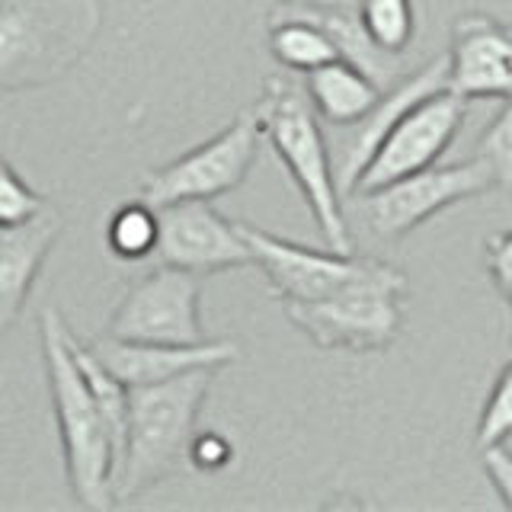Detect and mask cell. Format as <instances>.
<instances>
[{
	"label": "cell",
	"mask_w": 512,
	"mask_h": 512,
	"mask_svg": "<svg viewBox=\"0 0 512 512\" xmlns=\"http://www.w3.org/2000/svg\"><path fill=\"white\" fill-rule=\"evenodd\" d=\"M212 381L215 368H192L167 381L128 388L125 445L112 477V503L135 500L180 474Z\"/></svg>",
	"instance_id": "cell-1"
},
{
	"label": "cell",
	"mask_w": 512,
	"mask_h": 512,
	"mask_svg": "<svg viewBox=\"0 0 512 512\" xmlns=\"http://www.w3.org/2000/svg\"><path fill=\"white\" fill-rule=\"evenodd\" d=\"M42 333V359L52 410L61 432L64 471H68L71 496L84 509H112V471L116 455L100 410L87 391V381L71 356L68 346V320L61 317L55 304H48L39 314Z\"/></svg>",
	"instance_id": "cell-2"
},
{
	"label": "cell",
	"mask_w": 512,
	"mask_h": 512,
	"mask_svg": "<svg viewBox=\"0 0 512 512\" xmlns=\"http://www.w3.org/2000/svg\"><path fill=\"white\" fill-rule=\"evenodd\" d=\"M250 112L260 135L292 173L327 247L336 253H352V234L343 215V196L333 180L327 135L304 93V84H298L295 77H269Z\"/></svg>",
	"instance_id": "cell-3"
},
{
	"label": "cell",
	"mask_w": 512,
	"mask_h": 512,
	"mask_svg": "<svg viewBox=\"0 0 512 512\" xmlns=\"http://www.w3.org/2000/svg\"><path fill=\"white\" fill-rule=\"evenodd\" d=\"M96 0H0V93L39 87L84 58Z\"/></svg>",
	"instance_id": "cell-4"
},
{
	"label": "cell",
	"mask_w": 512,
	"mask_h": 512,
	"mask_svg": "<svg viewBox=\"0 0 512 512\" xmlns=\"http://www.w3.org/2000/svg\"><path fill=\"white\" fill-rule=\"evenodd\" d=\"M407 276L400 269L365 256V266L336 292L314 301H285L292 324L320 349L384 352L400 333Z\"/></svg>",
	"instance_id": "cell-5"
},
{
	"label": "cell",
	"mask_w": 512,
	"mask_h": 512,
	"mask_svg": "<svg viewBox=\"0 0 512 512\" xmlns=\"http://www.w3.org/2000/svg\"><path fill=\"white\" fill-rule=\"evenodd\" d=\"M496 189V176L484 157H471L452 167H426L400 176L372 192H362V212L368 228L381 240H400L420 228L448 205L468 202Z\"/></svg>",
	"instance_id": "cell-6"
},
{
	"label": "cell",
	"mask_w": 512,
	"mask_h": 512,
	"mask_svg": "<svg viewBox=\"0 0 512 512\" xmlns=\"http://www.w3.org/2000/svg\"><path fill=\"white\" fill-rule=\"evenodd\" d=\"M256 148H260V128H256L253 112L244 109L212 141L199 144L180 160L144 176L141 202H148L151 208L180 199L212 202L215 196H224V192L237 189L247 180L256 160Z\"/></svg>",
	"instance_id": "cell-7"
},
{
	"label": "cell",
	"mask_w": 512,
	"mask_h": 512,
	"mask_svg": "<svg viewBox=\"0 0 512 512\" xmlns=\"http://www.w3.org/2000/svg\"><path fill=\"white\" fill-rule=\"evenodd\" d=\"M199 298V276L173 266H157L125 292L116 314L109 320L106 336L167 346L205 343L208 336L199 317Z\"/></svg>",
	"instance_id": "cell-8"
},
{
	"label": "cell",
	"mask_w": 512,
	"mask_h": 512,
	"mask_svg": "<svg viewBox=\"0 0 512 512\" xmlns=\"http://www.w3.org/2000/svg\"><path fill=\"white\" fill-rule=\"evenodd\" d=\"M464 116H468V100H461V96L448 90H439L426 96V100L413 103L388 128V135L381 138L372 160H368L356 186H352V196H362V192L400 180V176L436 167L442 154L452 148Z\"/></svg>",
	"instance_id": "cell-9"
},
{
	"label": "cell",
	"mask_w": 512,
	"mask_h": 512,
	"mask_svg": "<svg viewBox=\"0 0 512 512\" xmlns=\"http://www.w3.org/2000/svg\"><path fill=\"white\" fill-rule=\"evenodd\" d=\"M160 266H173L192 276H212L224 269L250 266V250L244 244L237 221H228L205 199H180L154 208Z\"/></svg>",
	"instance_id": "cell-10"
},
{
	"label": "cell",
	"mask_w": 512,
	"mask_h": 512,
	"mask_svg": "<svg viewBox=\"0 0 512 512\" xmlns=\"http://www.w3.org/2000/svg\"><path fill=\"white\" fill-rule=\"evenodd\" d=\"M244 244L250 250V263L263 269L269 288L282 301H314L336 292L365 266V256L336 253V250H311L292 244V240L272 237L256 224L237 221Z\"/></svg>",
	"instance_id": "cell-11"
},
{
	"label": "cell",
	"mask_w": 512,
	"mask_h": 512,
	"mask_svg": "<svg viewBox=\"0 0 512 512\" xmlns=\"http://www.w3.org/2000/svg\"><path fill=\"white\" fill-rule=\"evenodd\" d=\"M439 90H445V55L429 58L420 68H410L397 84L381 90L378 103L368 109L359 122L343 125V135H336L333 144L327 141L333 180H336V189H340V196H352V186H356L359 173L365 170L368 160H372L381 138L388 135V128L404 116L413 103H420Z\"/></svg>",
	"instance_id": "cell-12"
},
{
	"label": "cell",
	"mask_w": 512,
	"mask_h": 512,
	"mask_svg": "<svg viewBox=\"0 0 512 512\" xmlns=\"http://www.w3.org/2000/svg\"><path fill=\"white\" fill-rule=\"evenodd\" d=\"M445 90L461 100H500L512 93V39L487 13L458 16L445 52Z\"/></svg>",
	"instance_id": "cell-13"
},
{
	"label": "cell",
	"mask_w": 512,
	"mask_h": 512,
	"mask_svg": "<svg viewBox=\"0 0 512 512\" xmlns=\"http://www.w3.org/2000/svg\"><path fill=\"white\" fill-rule=\"evenodd\" d=\"M90 352L109 375H116L125 388L157 384L176 378L192 368H221L240 356V346L231 340H205L196 346H167V343H132V340H100L87 343Z\"/></svg>",
	"instance_id": "cell-14"
},
{
	"label": "cell",
	"mask_w": 512,
	"mask_h": 512,
	"mask_svg": "<svg viewBox=\"0 0 512 512\" xmlns=\"http://www.w3.org/2000/svg\"><path fill=\"white\" fill-rule=\"evenodd\" d=\"M61 231L64 218L52 202H45L32 218L0 228V333L20 317L32 282Z\"/></svg>",
	"instance_id": "cell-15"
},
{
	"label": "cell",
	"mask_w": 512,
	"mask_h": 512,
	"mask_svg": "<svg viewBox=\"0 0 512 512\" xmlns=\"http://www.w3.org/2000/svg\"><path fill=\"white\" fill-rule=\"evenodd\" d=\"M276 20H308L317 29H324V36L336 48V58L359 68L365 77H372L381 90L397 84L413 68L407 52H384V48L372 42V36H368L359 20V10H324L298 4V0H279L269 13V23Z\"/></svg>",
	"instance_id": "cell-16"
},
{
	"label": "cell",
	"mask_w": 512,
	"mask_h": 512,
	"mask_svg": "<svg viewBox=\"0 0 512 512\" xmlns=\"http://www.w3.org/2000/svg\"><path fill=\"white\" fill-rule=\"evenodd\" d=\"M304 93H308L317 119L343 128V125L359 122L365 112L378 103L381 87L372 77H365L359 68L333 58L304 74Z\"/></svg>",
	"instance_id": "cell-17"
},
{
	"label": "cell",
	"mask_w": 512,
	"mask_h": 512,
	"mask_svg": "<svg viewBox=\"0 0 512 512\" xmlns=\"http://www.w3.org/2000/svg\"><path fill=\"white\" fill-rule=\"evenodd\" d=\"M269 26V52L288 71L308 74L336 58V48L324 36V29L308 20H276Z\"/></svg>",
	"instance_id": "cell-18"
},
{
	"label": "cell",
	"mask_w": 512,
	"mask_h": 512,
	"mask_svg": "<svg viewBox=\"0 0 512 512\" xmlns=\"http://www.w3.org/2000/svg\"><path fill=\"white\" fill-rule=\"evenodd\" d=\"M359 20L384 52H407L413 42V0H359Z\"/></svg>",
	"instance_id": "cell-19"
},
{
	"label": "cell",
	"mask_w": 512,
	"mask_h": 512,
	"mask_svg": "<svg viewBox=\"0 0 512 512\" xmlns=\"http://www.w3.org/2000/svg\"><path fill=\"white\" fill-rule=\"evenodd\" d=\"M157 244V215L148 202H125L109 221V250L119 260H144Z\"/></svg>",
	"instance_id": "cell-20"
},
{
	"label": "cell",
	"mask_w": 512,
	"mask_h": 512,
	"mask_svg": "<svg viewBox=\"0 0 512 512\" xmlns=\"http://www.w3.org/2000/svg\"><path fill=\"white\" fill-rule=\"evenodd\" d=\"M512 432V365H506L500 378L493 381V391L484 400L477 423V448H484L490 442L509 439Z\"/></svg>",
	"instance_id": "cell-21"
},
{
	"label": "cell",
	"mask_w": 512,
	"mask_h": 512,
	"mask_svg": "<svg viewBox=\"0 0 512 512\" xmlns=\"http://www.w3.org/2000/svg\"><path fill=\"white\" fill-rule=\"evenodd\" d=\"M477 157H484L487 167L493 170L496 189L509 192V186H512V109H509V103H503L500 116L490 122L484 138H480Z\"/></svg>",
	"instance_id": "cell-22"
},
{
	"label": "cell",
	"mask_w": 512,
	"mask_h": 512,
	"mask_svg": "<svg viewBox=\"0 0 512 512\" xmlns=\"http://www.w3.org/2000/svg\"><path fill=\"white\" fill-rule=\"evenodd\" d=\"M45 202L48 199H42L36 189L26 186L23 176L0 157V228L32 218Z\"/></svg>",
	"instance_id": "cell-23"
},
{
	"label": "cell",
	"mask_w": 512,
	"mask_h": 512,
	"mask_svg": "<svg viewBox=\"0 0 512 512\" xmlns=\"http://www.w3.org/2000/svg\"><path fill=\"white\" fill-rule=\"evenodd\" d=\"M231 458H234V448L221 432H196L186 452V464H192L196 471H221V468H228Z\"/></svg>",
	"instance_id": "cell-24"
},
{
	"label": "cell",
	"mask_w": 512,
	"mask_h": 512,
	"mask_svg": "<svg viewBox=\"0 0 512 512\" xmlns=\"http://www.w3.org/2000/svg\"><path fill=\"white\" fill-rule=\"evenodd\" d=\"M480 461H484V474L487 480L500 493V500L506 509H512V448L509 439L490 442L480 448Z\"/></svg>",
	"instance_id": "cell-25"
},
{
	"label": "cell",
	"mask_w": 512,
	"mask_h": 512,
	"mask_svg": "<svg viewBox=\"0 0 512 512\" xmlns=\"http://www.w3.org/2000/svg\"><path fill=\"white\" fill-rule=\"evenodd\" d=\"M487 276L493 279L496 292L503 301L512 298V234L509 231H496L487 237Z\"/></svg>",
	"instance_id": "cell-26"
},
{
	"label": "cell",
	"mask_w": 512,
	"mask_h": 512,
	"mask_svg": "<svg viewBox=\"0 0 512 512\" xmlns=\"http://www.w3.org/2000/svg\"><path fill=\"white\" fill-rule=\"evenodd\" d=\"M308 7H324V10H359V0H298Z\"/></svg>",
	"instance_id": "cell-27"
}]
</instances>
